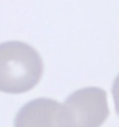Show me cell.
<instances>
[{"label":"cell","mask_w":119,"mask_h":127,"mask_svg":"<svg viewBox=\"0 0 119 127\" xmlns=\"http://www.w3.org/2000/svg\"><path fill=\"white\" fill-rule=\"evenodd\" d=\"M42 73L43 62L35 48L21 41L0 43L1 92H27L39 84Z\"/></svg>","instance_id":"1"},{"label":"cell","mask_w":119,"mask_h":127,"mask_svg":"<svg viewBox=\"0 0 119 127\" xmlns=\"http://www.w3.org/2000/svg\"><path fill=\"white\" fill-rule=\"evenodd\" d=\"M109 114L106 91L96 86L83 88L61 104L57 127H100Z\"/></svg>","instance_id":"2"},{"label":"cell","mask_w":119,"mask_h":127,"mask_svg":"<svg viewBox=\"0 0 119 127\" xmlns=\"http://www.w3.org/2000/svg\"><path fill=\"white\" fill-rule=\"evenodd\" d=\"M61 104L50 98H38L28 101L14 118V127H57Z\"/></svg>","instance_id":"3"}]
</instances>
